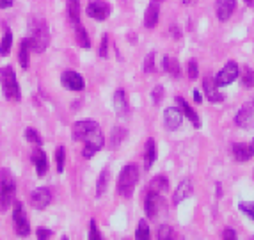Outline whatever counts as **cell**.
Instances as JSON below:
<instances>
[{"instance_id": "cell-12", "label": "cell", "mask_w": 254, "mask_h": 240, "mask_svg": "<svg viewBox=\"0 0 254 240\" xmlns=\"http://www.w3.org/2000/svg\"><path fill=\"white\" fill-rule=\"evenodd\" d=\"M183 121V112L178 107H169V109L164 110V125L167 130H178L180 125Z\"/></svg>"}, {"instance_id": "cell-2", "label": "cell", "mask_w": 254, "mask_h": 240, "mask_svg": "<svg viewBox=\"0 0 254 240\" xmlns=\"http://www.w3.org/2000/svg\"><path fill=\"white\" fill-rule=\"evenodd\" d=\"M27 30H29L27 39L30 43V50L36 54H43L50 45V30H48L47 21L39 16L30 18Z\"/></svg>"}, {"instance_id": "cell-31", "label": "cell", "mask_w": 254, "mask_h": 240, "mask_svg": "<svg viewBox=\"0 0 254 240\" xmlns=\"http://www.w3.org/2000/svg\"><path fill=\"white\" fill-rule=\"evenodd\" d=\"M55 162H57V171L63 173L64 164H66V148L64 146H59L55 150Z\"/></svg>"}, {"instance_id": "cell-27", "label": "cell", "mask_w": 254, "mask_h": 240, "mask_svg": "<svg viewBox=\"0 0 254 240\" xmlns=\"http://www.w3.org/2000/svg\"><path fill=\"white\" fill-rule=\"evenodd\" d=\"M109 180H110V171L109 169H103L100 176H98V183H96V196L98 198H102L103 194L107 192L109 189Z\"/></svg>"}, {"instance_id": "cell-14", "label": "cell", "mask_w": 254, "mask_h": 240, "mask_svg": "<svg viewBox=\"0 0 254 240\" xmlns=\"http://www.w3.org/2000/svg\"><path fill=\"white\" fill-rule=\"evenodd\" d=\"M203 87H204V93H206V98L212 103H220V101L224 100V94L220 93L219 87L220 85L217 84V80L212 79V77H206L203 82Z\"/></svg>"}, {"instance_id": "cell-13", "label": "cell", "mask_w": 254, "mask_h": 240, "mask_svg": "<svg viewBox=\"0 0 254 240\" xmlns=\"http://www.w3.org/2000/svg\"><path fill=\"white\" fill-rule=\"evenodd\" d=\"M61 82L66 89L69 91H82L85 87V82H84V77L80 73L76 72H64L61 75Z\"/></svg>"}, {"instance_id": "cell-47", "label": "cell", "mask_w": 254, "mask_h": 240, "mask_svg": "<svg viewBox=\"0 0 254 240\" xmlns=\"http://www.w3.org/2000/svg\"><path fill=\"white\" fill-rule=\"evenodd\" d=\"M183 4H192V2H194V0H182Z\"/></svg>"}, {"instance_id": "cell-1", "label": "cell", "mask_w": 254, "mask_h": 240, "mask_svg": "<svg viewBox=\"0 0 254 240\" xmlns=\"http://www.w3.org/2000/svg\"><path fill=\"white\" fill-rule=\"evenodd\" d=\"M71 137L73 141H80L84 143V150H82V157L84 159H91L94 153H98L105 144V137L102 134V128L98 127V123L93 119H82L76 121L71 128Z\"/></svg>"}, {"instance_id": "cell-42", "label": "cell", "mask_w": 254, "mask_h": 240, "mask_svg": "<svg viewBox=\"0 0 254 240\" xmlns=\"http://www.w3.org/2000/svg\"><path fill=\"white\" fill-rule=\"evenodd\" d=\"M197 73H199V70H197V63L192 59L190 63H189V77H190V79H197Z\"/></svg>"}, {"instance_id": "cell-40", "label": "cell", "mask_w": 254, "mask_h": 240, "mask_svg": "<svg viewBox=\"0 0 254 240\" xmlns=\"http://www.w3.org/2000/svg\"><path fill=\"white\" fill-rule=\"evenodd\" d=\"M89 239H93V240L102 239V235H100V232H98V224H96V221H94V219L89 223Z\"/></svg>"}, {"instance_id": "cell-11", "label": "cell", "mask_w": 254, "mask_h": 240, "mask_svg": "<svg viewBox=\"0 0 254 240\" xmlns=\"http://www.w3.org/2000/svg\"><path fill=\"white\" fill-rule=\"evenodd\" d=\"M162 207V198H160V192L157 190L149 189L148 194H146V199H144V210L146 215H148L149 219H155L158 215V210Z\"/></svg>"}, {"instance_id": "cell-6", "label": "cell", "mask_w": 254, "mask_h": 240, "mask_svg": "<svg viewBox=\"0 0 254 240\" xmlns=\"http://www.w3.org/2000/svg\"><path fill=\"white\" fill-rule=\"evenodd\" d=\"M13 224H14V232H16V235H20V237L30 235L29 217H27L25 207H23V203L21 201L13 203Z\"/></svg>"}, {"instance_id": "cell-35", "label": "cell", "mask_w": 254, "mask_h": 240, "mask_svg": "<svg viewBox=\"0 0 254 240\" xmlns=\"http://www.w3.org/2000/svg\"><path fill=\"white\" fill-rule=\"evenodd\" d=\"M238 208L254 221V201H242L240 205H238Z\"/></svg>"}, {"instance_id": "cell-46", "label": "cell", "mask_w": 254, "mask_h": 240, "mask_svg": "<svg viewBox=\"0 0 254 240\" xmlns=\"http://www.w3.org/2000/svg\"><path fill=\"white\" fill-rule=\"evenodd\" d=\"M244 2H246V4L249 5V7H251V5H254V0H244Z\"/></svg>"}, {"instance_id": "cell-23", "label": "cell", "mask_w": 254, "mask_h": 240, "mask_svg": "<svg viewBox=\"0 0 254 240\" xmlns=\"http://www.w3.org/2000/svg\"><path fill=\"white\" fill-rule=\"evenodd\" d=\"M157 160V144L155 139H148L144 148V169H149Z\"/></svg>"}, {"instance_id": "cell-21", "label": "cell", "mask_w": 254, "mask_h": 240, "mask_svg": "<svg viewBox=\"0 0 254 240\" xmlns=\"http://www.w3.org/2000/svg\"><path fill=\"white\" fill-rule=\"evenodd\" d=\"M233 155L238 162H247L249 159H253V150H251V144L237 143L233 144Z\"/></svg>"}, {"instance_id": "cell-4", "label": "cell", "mask_w": 254, "mask_h": 240, "mask_svg": "<svg viewBox=\"0 0 254 240\" xmlns=\"http://www.w3.org/2000/svg\"><path fill=\"white\" fill-rule=\"evenodd\" d=\"M0 87H2V94H4L5 100L20 101L21 91H20V85H18L16 73H14L13 66L0 68Z\"/></svg>"}, {"instance_id": "cell-22", "label": "cell", "mask_w": 254, "mask_h": 240, "mask_svg": "<svg viewBox=\"0 0 254 240\" xmlns=\"http://www.w3.org/2000/svg\"><path fill=\"white\" fill-rule=\"evenodd\" d=\"M30 43L27 38H23L20 41V48H18V61H20V66L23 70H29V57H30Z\"/></svg>"}, {"instance_id": "cell-7", "label": "cell", "mask_w": 254, "mask_h": 240, "mask_svg": "<svg viewBox=\"0 0 254 240\" xmlns=\"http://www.w3.org/2000/svg\"><path fill=\"white\" fill-rule=\"evenodd\" d=\"M238 75H240V68H238V64L235 63V61H229V63H226V66L217 73L215 80L220 87H224V85H229L231 82H235V80L238 79Z\"/></svg>"}, {"instance_id": "cell-18", "label": "cell", "mask_w": 254, "mask_h": 240, "mask_svg": "<svg viewBox=\"0 0 254 240\" xmlns=\"http://www.w3.org/2000/svg\"><path fill=\"white\" fill-rule=\"evenodd\" d=\"M32 162H34L36 173H38L39 178H43L48 173V157L41 148H36L34 152H32Z\"/></svg>"}, {"instance_id": "cell-24", "label": "cell", "mask_w": 254, "mask_h": 240, "mask_svg": "<svg viewBox=\"0 0 254 240\" xmlns=\"http://www.w3.org/2000/svg\"><path fill=\"white\" fill-rule=\"evenodd\" d=\"M66 9H68V18L73 25L80 23V0H66Z\"/></svg>"}, {"instance_id": "cell-36", "label": "cell", "mask_w": 254, "mask_h": 240, "mask_svg": "<svg viewBox=\"0 0 254 240\" xmlns=\"http://www.w3.org/2000/svg\"><path fill=\"white\" fill-rule=\"evenodd\" d=\"M151 100L155 105H160V101L164 100V87H162V85H157V87L151 91Z\"/></svg>"}, {"instance_id": "cell-3", "label": "cell", "mask_w": 254, "mask_h": 240, "mask_svg": "<svg viewBox=\"0 0 254 240\" xmlns=\"http://www.w3.org/2000/svg\"><path fill=\"white\" fill-rule=\"evenodd\" d=\"M16 180L9 169H0V212H5L14 203Z\"/></svg>"}, {"instance_id": "cell-32", "label": "cell", "mask_w": 254, "mask_h": 240, "mask_svg": "<svg viewBox=\"0 0 254 240\" xmlns=\"http://www.w3.org/2000/svg\"><path fill=\"white\" fill-rule=\"evenodd\" d=\"M25 139L29 141V143L36 144V146H41V144H43L41 135H39V132L34 130V128H27V130H25Z\"/></svg>"}, {"instance_id": "cell-26", "label": "cell", "mask_w": 254, "mask_h": 240, "mask_svg": "<svg viewBox=\"0 0 254 240\" xmlns=\"http://www.w3.org/2000/svg\"><path fill=\"white\" fill-rule=\"evenodd\" d=\"M75 39L82 48H91V39L87 30L82 27V23H75Z\"/></svg>"}, {"instance_id": "cell-30", "label": "cell", "mask_w": 254, "mask_h": 240, "mask_svg": "<svg viewBox=\"0 0 254 240\" xmlns=\"http://www.w3.org/2000/svg\"><path fill=\"white\" fill-rule=\"evenodd\" d=\"M167 187H169V183H167V178L165 176H155L151 180V183H149V189L157 190V192H165L167 190Z\"/></svg>"}, {"instance_id": "cell-43", "label": "cell", "mask_w": 254, "mask_h": 240, "mask_svg": "<svg viewBox=\"0 0 254 240\" xmlns=\"http://www.w3.org/2000/svg\"><path fill=\"white\" fill-rule=\"evenodd\" d=\"M14 0H0V9H7V7H13Z\"/></svg>"}, {"instance_id": "cell-28", "label": "cell", "mask_w": 254, "mask_h": 240, "mask_svg": "<svg viewBox=\"0 0 254 240\" xmlns=\"http://www.w3.org/2000/svg\"><path fill=\"white\" fill-rule=\"evenodd\" d=\"M11 45H13V32L9 27H4V36H2V41H0V55L5 57L11 52Z\"/></svg>"}, {"instance_id": "cell-33", "label": "cell", "mask_w": 254, "mask_h": 240, "mask_svg": "<svg viewBox=\"0 0 254 240\" xmlns=\"http://www.w3.org/2000/svg\"><path fill=\"white\" fill-rule=\"evenodd\" d=\"M135 239H149V226L144 219L139 221V226L135 230Z\"/></svg>"}, {"instance_id": "cell-44", "label": "cell", "mask_w": 254, "mask_h": 240, "mask_svg": "<svg viewBox=\"0 0 254 240\" xmlns=\"http://www.w3.org/2000/svg\"><path fill=\"white\" fill-rule=\"evenodd\" d=\"M222 235H224V239H237V233L233 232V230H224V233H222Z\"/></svg>"}, {"instance_id": "cell-16", "label": "cell", "mask_w": 254, "mask_h": 240, "mask_svg": "<svg viewBox=\"0 0 254 240\" xmlns=\"http://www.w3.org/2000/svg\"><path fill=\"white\" fill-rule=\"evenodd\" d=\"M235 9H237V0H217L215 4L217 18L220 21H228L229 18L233 16Z\"/></svg>"}, {"instance_id": "cell-48", "label": "cell", "mask_w": 254, "mask_h": 240, "mask_svg": "<svg viewBox=\"0 0 254 240\" xmlns=\"http://www.w3.org/2000/svg\"><path fill=\"white\" fill-rule=\"evenodd\" d=\"M251 150H253V155H254V139H253V143H251Z\"/></svg>"}, {"instance_id": "cell-8", "label": "cell", "mask_w": 254, "mask_h": 240, "mask_svg": "<svg viewBox=\"0 0 254 240\" xmlns=\"http://www.w3.org/2000/svg\"><path fill=\"white\" fill-rule=\"evenodd\" d=\"M85 13H87L89 18H93V20L103 21L110 16V5L107 4L105 0H89Z\"/></svg>"}, {"instance_id": "cell-19", "label": "cell", "mask_w": 254, "mask_h": 240, "mask_svg": "<svg viewBox=\"0 0 254 240\" xmlns=\"http://www.w3.org/2000/svg\"><path fill=\"white\" fill-rule=\"evenodd\" d=\"M192 190H194V187H192V180H189V178H187V180H183L182 183L176 187V190H174V198H173L174 205H180L183 199L190 198Z\"/></svg>"}, {"instance_id": "cell-15", "label": "cell", "mask_w": 254, "mask_h": 240, "mask_svg": "<svg viewBox=\"0 0 254 240\" xmlns=\"http://www.w3.org/2000/svg\"><path fill=\"white\" fill-rule=\"evenodd\" d=\"M160 2L162 0H151L144 13V27L146 29H153L157 27L158 18H160Z\"/></svg>"}, {"instance_id": "cell-10", "label": "cell", "mask_w": 254, "mask_h": 240, "mask_svg": "<svg viewBox=\"0 0 254 240\" xmlns=\"http://www.w3.org/2000/svg\"><path fill=\"white\" fill-rule=\"evenodd\" d=\"M52 201V192L47 187H39L34 189L30 194V205L36 208V210H45V208L50 205Z\"/></svg>"}, {"instance_id": "cell-29", "label": "cell", "mask_w": 254, "mask_h": 240, "mask_svg": "<svg viewBox=\"0 0 254 240\" xmlns=\"http://www.w3.org/2000/svg\"><path fill=\"white\" fill-rule=\"evenodd\" d=\"M162 66H164V72L169 73L171 77H180V73H182V70H180V63L174 59V57H164Z\"/></svg>"}, {"instance_id": "cell-17", "label": "cell", "mask_w": 254, "mask_h": 240, "mask_svg": "<svg viewBox=\"0 0 254 240\" xmlns=\"http://www.w3.org/2000/svg\"><path fill=\"white\" fill-rule=\"evenodd\" d=\"M112 103H114L116 114H118L119 118H127L128 112H130V105H128L127 93H125L123 89H118V91H116L114 98H112Z\"/></svg>"}, {"instance_id": "cell-45", "label": "cell", "mask_w": 254, "mask_h": 240, "mask_svg": "<svg viewBox=\"0 0 254 240\" xmlns=\"http://www.w3.org/2000/svg\"><path fill=\"white\" fill-rule=\"evenodd\" d=\"M194 101H197V103H201V101H203V96H201V93L197 91V89L194 91Z\"/></svg>"}, {"instance_id": "cell-37", "label": "cell", "mask_w": 254, "mask_h": 240, "mask_svg": "<svg viewBox=\"0 0 254 240\" xmlns=\"http://www.w3.org/2000/svg\"><path fill=\"white\" fill-rule=\"evenodd\" d=\"M158 239H162V240L174 239V230L171 226H167V224H164V226H160V230H158Z\"/></svg>"}, {"instance_id": "cell-9", "label": "cell", "mask_w": 254, "mask_h": 240, "mask_svg": "<svg viewBox=\"0 0 254 240\" xmlns=\"http://www.w3.org/2000/svg\"><path fill=\"white\" fill-rule=\"evenodd\" d=\"M235 123H237L240 128L254 130V101H249V103H246V105L238 110Z\"/></svg>"}, {"instance_id": "cell-34", "label": "cell", "mask_w": 254, "mask_h": 240, "mask_svg": "<svg viewBox=\"0 0 254 240\" xmlns=\"http://www.w3.org/2000/svg\"><path fill=\"white\" fill-rule=\"evenodd\" d=\"M242 80H244V84H246L247 87H254V72L249 66H246L242 70Z\"/></svg>"}, {"instance_id": "cell-5", "label": "cell", "mask_w": 254, "mask_h": 240, "mask_svg": "<svg viewBox=\"0 0 254 240\" xmlns=\"http://www.w3.org/2000/svg\"><path fill=\"white\" fill-rule=\"evenodd\" d=\"M137 181H139V167L135 164H128L123 167L118 178V192L123 198H131L135 190Z\"/></svg>"}, {"instance_id": "cell-38", "label": "cell", "mask_w": 254, "mask_h": 240, "mask_svg": "<svg viewBox=\"0 0 254 240\" xmlns=\"http://www.w3.org/2000/svg\"><path fill=\"white\" fill-rule=\"evenodd\" d=\"M98 55H100L102 59H105L107 55H109V36H107V34H103L102 36V45H100Z\"/></svg>"}, {"instance_id": "cell-39", "label": "cell", "mask_w": 254, "mask_h": 240, "mask_svg": "<svg viewBox=\"0 0 254 240\" xmlns=\"http://www.w3.org/2000/svg\"><path fill=\"white\" fill-rule=\"evenodd\" d=\"M144 72L146 73H153L155 72V52H149L148 57L144 61Z\"/></svg>"}, {"instance_id": "cell-20", "label": "cell", "mask_w": 254, "mask_h": 240, "mask_svg": "<svg viewBox=\"0 0 254 240\" xmlns=\"http://www.w3.org/2000/svg\"><path fill=\"white\" fill-rule=\"evenodd\" d=\"M176 103H178V107L182 109V112L185 114L187 118H189V119L192 121V125H194L195 128H199V127H201V119H199V116H197V114H195V110L192 109V107L189 105V103H187V100H183L182 96H176Z\"/></svg>"}, {"instance_id": "cell-41", "label": "cell", "mask_w": 254, "mask_h": 240, "mask_svg": "<svg viewBox=\"0 0 254 240\" xmlns=\"http://www.w3.org/2000/svg\"><path fill=\"white\" fill-rule=\"evenodd\" d=\"M52 235H54V232H52V230H48V228H38V230H36V237H38V239H41V240L48 239V237H52Z\"/></svg>"}, {"instance_id": "cell-25", "label": "cell", "mask_w": 254, "mask_h": 240, "mask_svg": "<svg viewBox=\"0 0 254 240\" xmlns=\"http://www.w3.org/2000/svg\"><path fill=\"white\" fill-rule=\"evenodd\" d=\"M127 135H128V132L125 130L123 127L112 128V134H110V148H112V150H118V148L121 146V143L127 139Z\"/></svg>"}]
</instances>
